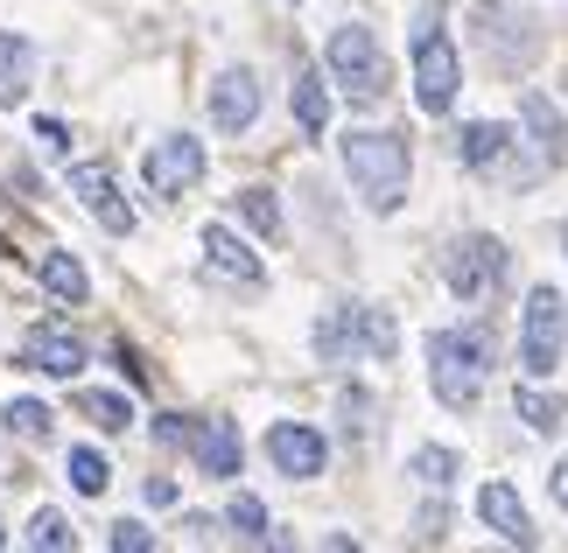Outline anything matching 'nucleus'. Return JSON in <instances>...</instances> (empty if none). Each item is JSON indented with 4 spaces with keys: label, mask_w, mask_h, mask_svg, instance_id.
Segmentation results:
<instances>
[{
    "label": "nucleus",
    "mask_w": 568,
    "mask_h": 553,
    "mask_svg": "<svg viewBox=\"0 0 568 553\" xmlns=\"http://www.w3.org/2000/svg\"><path fill=\"white\" fill-rule=\"evenodd\" d=\"M568 350V301L555 287H534L527 295V316H519V365H527V379H548Z\"/></svg>",
    "instance_id": "obj_5"
},
{
    "label": "nucleus",
    "mask_w": 568,
    "mask_h": 553,
    "mask_svg": "<svg viewBox=\"0 0 568 553\" xmlns=\"http://www.w3.org/2000/svg\"><path fill=\"white\" fill-rule=\"evenodd\" d=\"M204 259H211V274H225V280H246V287H260V253L239 238L232 225H204Z\"/></svg>",
    "instance_id": "obj_17"
},
{
    "label": "nucleus",
    "mask_w": 568,
    "mask_h": 553,
    "mask_svg": "<svg viewBox=\"0 0 568 553\" xmlns=\"http://www.w3.org/2000/svg\"><path fill=\"white\" fill-rule=\"evenodd\" d=\"M78 413H84V420H99L105 434L134 428V400H126V392H78Z\"/></svg>",
    "instance_id": "obj_24"
},
{
    "label": "nucleus",
    "mask_w": 568,
    "mask_h": 553,
    "mask_svg": "<svg viewBox=\"0 0 568 553\" xmlns=\"http://www.w3.org/2000/svg\"><path fill=\"white\" fill-rule=\"evenodd\" d=\"M36 141H42V154H63L71 141H63V126L57 120H36Z\"/></svg>",
    "instance_id": "obj_31"
},
{
    "label": "nucleus",
    "mask_w": 568,
    "mask_h": 553,
    "mask_svg": "<svg viewBox=\"0 0 568 553\" xmlns=\"http://www.w3.org/2000/svg\"><path fill=\"white\" fill-rule=\"evenodd\" d=\"M29 84H36V42L14 35V29H0V105H21Z\"/></svg>",
    "instance_id": "obj_18"
},
{
    "label": "nucleus",
    "mask_w": 568,
    "mask_h": 553,
    "mask_svg": "<svg viewBox=\"0 0 568 553\" xmlns=\"http://www.w3.org/2000/svg\"><path fill=\"white\" fill-rule=\"evenodd\" d=\"M204 168H211V154L204 141H190V134H169L148 147V162H141V183L155 190V196H190L196 183H204Z\"/></svg>",
    "instance_id": "obj_9"
},
{
    "label": "nucleus",
    "mask_w": 568,
    "mask_h": 553,
    "mask_svg": "<svg viewBox=\"0 0 568 553\" xmlns=\"http://www.w3.org/2000/svg\"><path fill=\"white\" fill-rule=\"evenodd\" d=\"M71 196H78V204L92 211L113 238L134 232V204L120 196V183H113V168H105V162H78V168H71Z\"/></svg>",
    "instance_id": "obj_11"
},
{
    "label": "nucleus",
    "mask_w": 568,
    "mask_h": 553,
    "mask_svg": "<svg viewBox=\"0 0 568 553\" xmlns=\"http://www.w3.org/2000/svg\"><path fill=\"white\" fill-rule=\"evenodd\" d=\"M519 120H527V134H534L540 168H561L568 162V120H561V105H548L540 92H527V99H519Z\"/></svg>",
    "instance_id": "obj_16"
},
{
    "label": "nucleus",
    "mask_w": 568,
    "mask_h": 553,
    "mask_svg": "<svg viewBox=\"0 0 568 553\" xmlns=\"http://www.w3.org/2000/svg\"><path fill=\"white\" fill-rule=\"evenodd\" d=\"M267 455H274L281 477L310 483V477H323V462H331V441H323L310 420H274V428H267Z\"/></svg>",
    "instance_id": "obj_10"
},
{
    "label": "nucleus",
    "mask_w": 568,
    "mask_h": 553,
    "mask_svg": "<svg viewBox=\"0 0 568 553\" xmlns=\"http://www.w3.org/2000/svg\"><path fill=\"white\" fill-rule=\"evenodd\" d=\"M260 120V78L253 71H217L211 84V126L217 134H246Z\"/></svg>",
    "instance_id": "obj_13"
},
{
    "label": "nucleus",
    "mask_w": 568,
    "mask_h": 553,
    "mask_svg": "<svg viewBox=\"0 0 568 553\" xmlns=\"http://www.w3.org/2000/svg\"><path fill=\"white\" fill-rule=\"evenodd\" d=\"M513 407H519V420H527L534 434H555L561 420H568V400H561V392H540V386H519Z\"/></svg>",
    "instance_id": "obj_22"
},
{
    "label": "nucleus",
    "mask_w": 568,
    "mask_h": 553,
    "mask_svg": "<svg viewBox=\"0 0 568 553\" xmlns=\"http://www.w3.org/2000/svg\"><path fill=\"white\" fill-rule=\"evenodd\" d=\"M63 477H71V491H78V498H105V483H113V462H105L99 449H71Z\"/></svg>",
    "instance_id": "obj_23"
},
{
    "label": "nucleus",
    "mask_w": 568,
    "mask_h": 553,
    "mask_svg": "<svg viewBox=\"0 0 568 553\" xmlns=\"http://www.w3.org/2000/svg\"><path fill=\"white\" fill-rule=\"evenodd\" d=\"M0 546H8V533H0Z\"/></svg>",
    "instance_id": "obj_35"
},
{
    "label": "nucleus",
    "mask_w": 568,
    "mask_h": 553,
    "mask_svg": "<svg viewBox=\"0 0 568 553\" xmlns=\"http://www.w3.org/2000/svg\"><path fill=\"white\" fill-rule=\"evenodd\" d=\"M239 217H246L260 238H281V204H274V190H239Z\"/></svg>",
    "instance_id": "obj_27"
},
{
    "label": "nucleus",
    "mask_w": 568,
    "mask_h": 553,
    "mask_svg": "<svg viewBox=\"0 0 568 553\" xmlns=\"http://www.w3.org/2000/svg\"><path fill=\"white\" fill-rule=\"evenodd\" d=\"M42 287H50V295L57 301H84V295H92V274H84V259L78 253H42Z\"/></svg>",
    "instance_id": "obj_20"
},
{
    "label": "nucleus",
    "mask_w": 568,
    "mask_h": 553,
    "mask_svg": "<svg viewBox=\"0 0 568 553\" xmlns=\"http://www.w3.org/2000/svg\"><path fill=\"white\" fill-rule=\"evenodd\" d=\"M456 470H464V455H456V449H414V462H407V477H422L428 491L456 483Z\"/></svg>",
    "instance_id": "obj_26"
},
{
    "label": "nucleus",
    "mask_w": 568,
    "mask_h": 553,
    "mask_svg": "<svg viewBox=\"0 0 568 553\" xmlns=\"http://www.w3.org/2000/svg\"><path fill=\"white\" fill-rule=\"evenodd\" d=\"M21 540H29L36 553H71V546H78V533H71V519H63V512H36Z\"/></svg>",
    "instance_id": "obj_25"
},
{
    "label": "nucleus",
    "mask_w": 568,
    "mask_h": 553,
    "mask_svg": "<svg viewBox=\"0 0 568 553\" xmlns=\"http://www.w3.org/2000/svg\"><path fill=\"white\" fill-rule=\"evenodd\" d=\"M183 449L196 455V470H204V477H239V455H246L232 420H190V428H183Z\"/></svg>",
    "instance_id": "obj_14"
},
{
    "label": "nucleus",
    "mask_w": 568,
    "mask_h": 553,
    "mask_svg": "<svg viewBox=\"0 0 568 553\" xmlns=\"http://www.w3.org/2000/svg\"><path fill=\"white\" fill-rule=\"evenodd\" d=\"M0 420H8V428L21 434V441H50V407H42V400H8V413H0Z\"/></svg>",
    "instance_id": "obj_28"
},
{
    "label": "nucleus",
    "mask_w": 568,
    "mask_h": 553,
    "mask_svg": "<svg viewBox=\"0 0 568 553\" xmlns=\"http://www.w3.org/2000/svg\"><path fill=\"white\" fill-rule=\"evenodd\" d=\"M555 504H561V512H568V455L555 462Z\"/></svg>",
    "instance_id": "obj_33"
},
{
    "label": "nucleus",
    "mask_w": 568,
    "mask_h": 553,
    "mask_svg": "<svg viewBox=\"0 0 568 553\" xmlns=\"http://www.w3.org/2000/svg\"><path fill=\"white\" fill-rule=\"evenodd\" d=\"M148 504H176V483H169V477H148Z\"/></svg>",
    "instance_id": "obj_32"
},
{
    "label": "nucleus",
    "mask_w": 568,
    "mask_h": 553,
    "mask_svg": "<svg viewBox=\"0 0 568 553\" xmlns=\"http://www.w3.org/2000/svg\"><path fill=\"white\" fill-rule=\"evenodd\" d=\"M337 147H344V175H352V190L365 196V211L386 217V211L407 204L414 162H407V141L400 134H373V126H358V134H344Z\"/></svg>",
    "instance_id": "obj_2"
},
{
    "label": "nucleus",
    "mask_w": 568,
    "mask_h": 553,
    "mask_svg": "<svg viewBox=\"0 0 568 553\" xmlns=\"http://www.w3.org/2000/svg\"><path fill=\"white\" fill-rule=\"evenodd\" d=\"M323 63H331V78L344 84V99H358V105H379L386 99V50H379L373 29L344 21V29L331 35V50H323Z\"/></svg>",
    "instance_id": "obj_4"
},
{
    "label": "nucleus",
    "mask_w": 568,
    "mask_h": 553,
    "mask_svg": "<svg viewBox=\"0 0 568 553\" xmlns=\"http://www.w3.org/2000/svg\"><path fill=\"white\" fill-rule=\"evenodd\" d=\"M456 154H464V168H498L513 154V126L498 120H470L464 134H456Z\"/></svg>",
    "instance_id": "obj_19"
},
{
    "label": "nucleus",
    "mask_w": 568,
    "mask_h": 553,
    "mask_svg": "<svg viewBox=\"0 0 568 553\" xmlns=\"http://www.w3.org/2000/svg\"><path fill=\"white\" fill-rule=\"evenodd\" d=\"M295 126H302V134H323V126H331V92H323V71H295Z\"/></svg>",
    "instance_id": "obj_21"
},
{
    "label": "nucleus",
    "mask_w": 568,
    "mask_h": 553,
    "mask_svg": "<svg viewBox=\"0 0 568 553\" xmlns=\"http://www.w3.org/2000/svg\"><path fill=\"white\" fill-rule=\"evenodd\" d=\"M21 365L42 371V379H78V371H84V344L63 322H42V329L21 337Z\"/></svg>",
    "instance_id": "obj_12"
},
{
    "label": "nucleus",
    "mask_w": 568,
    "mask_h": 553,
    "mask_svg": "<svg viewBox=\"0 0 568 553\" xmlns=\"http://www.w3.org/2000/svg\"><path fill=\"white\" fill-rule=\"evenodd\" d=\"M393 344H400V329H393V316L373 301H337L331 316L316 322L323 358H393Z\"/></svg>",
    "instance_id": "obj_3"
},
{
    "label": "nucleus",
    "mask_w": 568,
    "mask_h": 553,
    "mask_svg": "<svg viewBox=\"0 0 568 553\" xmlns=\"http://www.w3.org/2000/svg\"><path fill=\"white\" fill-rule=\"evenodd\" d=\"M470 21H477V42H485V57L498 63V71H519V63H534L540 29H534L519 8H506V0H485Z\"/></svg>",
    "instance_id": "obj_8"
},
{
    "label": "nucleus",
    "mask_w": 568,
    "mask_h": 553,
    "mask_svg": "<svg viewBox=\"0 0 568 553\" xmlns=\"http://www.w3.org/2000/svg\"><path fill=\"white\" fill-rule=\"evenodd\" d=\"M225 519H232V533H239V540H253V546H267V540H274V533H267V504H260V498H232V512H225Z\"/></svg>",
    "instance_id": "obj_29"
},
{
    "label": "nucleus",
    "mask_w": 568,
    "mask_h": 553,
    "mask_svg": "<svg viewBox=\"0 0 568 553\" xmlns=\"http://www.w3.org/2000/svg\"><path fill=\"white\" fill-rule=\"evenodd\" d=\"M491 365H498V337L485 322H456V329H435L428 337V386H435V400L456 407V413L477 407Z\"/></svg>",
    "instance_id": "obj_1"
},
{
    "label": "nucleus",
    "mask_w": 568,
    "mask_h": 553,
    "mask_svg": "<svg viewBox=\"0 0 568 553\" xmlns=\"http://www.w3.org/2000/svg\"><path fill=\"white\" fill-rule=\"evenodd\" d=\"M477 519H485L506 546H540V533H534V519H527V504H519L513 483H485V491H477Z\"/></svg>",
    "instance_id": "obj_15"
},
{
    "label": "nucleus",
    "mask_w": 568,
    "mask_h": 553,
    "mask_svg": "<svg viewBox=\"0 0 568 553\" xmlns=\"http://www.w3.org/2000/svg\"><path fill=\"white\" fill-rule=\"evenodd\" d=\"M456 84H464V63H456V42L443 29L414 35V99H422L428 120H443L456 105Z\"/></svg>",
    "instance_id": "obj_7"
},
{
    "label": "nucleus",
    "mask_w": 568,
    "mask_h": 553,
    "mask_svg": "<svg viewBox=\"0 0 568 553\" xmlns=\"http://www.w3.org/2000/svg\"><path fill=\"white\" fill-rule=\"evenodd\" d=\"M148 546H155V533H148V525H134V519L113 525V553H148Z\"/></svg>",
    "instance_id": "obj_30"
},
{
    "label": "nucleus",
    "mask_w": 568,
    "mask_h": 553,
    "mask_svg": "<svg viewBox=\"0 0 568 553\" xmlns=\"http://www.w3.org/2000/svg\"><path fill=\"white\" fill-rule=\"evenodd\" d=\"M443 280H449L456 301H485V295H498V280H506V246H498L491 232H464V238L443 253Z\"/></svg>",
    "instance_id": "obj_6"
},
{
    "label": "nucleus",
    "mask_w": 568,
    "mask_h": 553,
    "mask_svg": "<svg viewBox=\"0 0 568 553\" xmlns=\"http://www.w3.org/2000/svg\"><path fill=\"white\" fill-rule=\"evenodd\" d=\"M561 246H568V225H561Z\"/></svg>",
    "instance_id": "obj_34"
}]
</instances>
